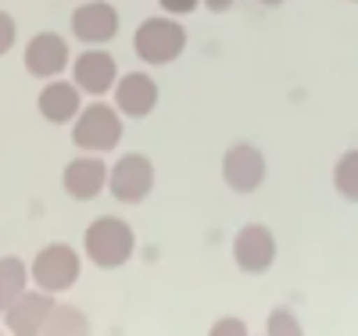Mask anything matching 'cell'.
Masks as SVG:
<instances>
[{
	"mask_svg": "<svg viewBox=\"0 0 358 336\" xmlns=\"http://www.w3.org/2000/svg\"><path fill=\"white\" fill-rule=\"evenodd\" d=\"M83 247H86V258L97 268H122V265H129V258L136 251V236H133L129 222L115 219V215H101L86 226Z\"/></svg>",
	"mask_w": 358,
	"mask_h": 336,
	"instance_id": "1",
	"label": "cell"
},
{
	"mask_svg": "<svg viewBox=\"0 0 358 336\" xmlns=\"http://www.w3.org/2000/svg\"><path fill=\"white\" fill-rule=\"evenodd\" d=\"M72 140H76L79 150H90V154L115 150L122 143V111L104 104V101L86 104L72 122Z\"/></svg>",
	"mask_w": 358,
	"mask_h": 336,
	"instance_id": "2",
	"label": "cell"
},
{
	"mask_svg": "<svg viewBox=\"0 0 358 336\" xmlns=\"http://www.w3.org/2000/svg\"><path fill=\"white\" fill-rule=\"evenodd\" d=\"M133 47H136V57L143 61V65H172V61L187 50V29L172 15L147 18L136 29Z\"/></svg>",
	"mask_w": 358,
	"mask_h": 336,
	"instance_id": "3",
	"label": "cell"
},
{
	"mask_svg": "<svg viewBox=\"0 0 358 336\" xmlns=\"http://www.w3.org/2000/svg\"><path fill=\"white\" fill-rule=\"evenodd\" d=\"M79 254L69 243H50L36 254V261L29 265V279L47 293H65L76 279H79Z\"/></svg>",
	"mask_w": 358,
	"mask_h": 336,
	"instance_id": "4",
	"label": "cell"
},
{
	"mask_svg": "<svg viewBox=\"0 0 358 336\" xmlns=\"http://www.w3.org/2000/svg\"><path fill=\"white\" fill-rule=\"evenodd\" d=\"M108 190L118 204H140L155 190V165L143 154H122L108 168Z\"/></svg>",
	"mask_w": 358,
	"mask_h": 336,
	"instance_id": "5",
	"label": "cell"
},
{
	"mask_svg": "<svg viewBox=\"0 0 358 336\" xmlns=\"http://www.w3.org/2000/svg\"><path fill=\"white\" fill-rule=\"evenodd\" d=\"M233 261L241 265V272H248V276H265L268 268H273L276 261V236L268 226H244L241 233H236L233 240Z\"/></svg>",
	"mask_w": 358,
	"mask_h": 336,
	"instance_id": "6",
	"label": "cell"
},
{
	"mask_svg": "<svg viewBox=\"0 0 358 336\" xmlns=\"http://www.w3.org/2000/svg\"><path fill=\"white\" fill-rule=\"evenodd\" d=\"M222 179L233 193H255L265 182V158L251 143H233L222 158Z\"/></svg>",
	"mask_w": 358,
	"mask_h": 336,
	"instance_id": "7",
	"label": "cell"
},
{
	"mask_svg": "<svg viewBox=\"0 0 358 336\" xmlns=\"http://www.w3.org/2000/svg\"><path fill=\"white\" fill-rule=\"evenodd\" d=\"M54 312V293L47 290H22L4 312V329L8 333H18V336H29V333H43L47 329V319Z\"/></svg>",
	"mask_w": 358,
	"mask_h": 336,
	"instance_id": "8",
	"label": "cell"
},
{
	"mask_svg": "<svg viewBox=\"0 0 358 336\" xmlns=\"http://www.w3.org/2000/svg\"><path fill=\"white\" fill-rule=\"evenodd\" d=\"M72 33L86 47H101V43L115 40V33H118V11L111 4H104V0H86L72 15Z\"/></svg>",
	"mask_w": 358,
	"mask_h": 336,
	"instance_id": "9",
	"label": "cell"
},
{
	"mask_svg": "<svg viewBox=\"0 0 358 336\" xmlns=\"http://www.w3.org/2000/svg\"><path fill=\"white\" fill-rule=\"evenodd\" d=\"M72 82L90 97H104L108 89H115L118 82V68H115V57L108 50H83L72 65Z\"/></svg>",
	"mask_w": 358,
	"mask_h": 336,
	"instance_id": "10",
	"label": "cell"
},
{
	"mask_svg": "<svg viewBox=\"0 0 358 336\" xmlns=\"http://www.w3.org/2000/svg\"><path fill=\"white\" fill-rule=\"evenodd\" d=\"M69 65V43L57 33H40L25 47V72L36 79H57Z\"/></svg>",
	"mask_w": 358,
	"mask_h": 336,
	"instance_id": "11",
	"label": "cell"
},
{
	"mask_svg": "<svg viewBox=\"0 0 358 336\" xmlns=\"http://www.w3.org/2000/svg\"><path fill=\"white\" fill-rule=\"evenodd\" d=\"M115 108L126 118H143L158 108V82L147 72H126L115 82Z\"/></svg>",
	"mask_w": 358,
	"mask_h": 336,
	"instance_id": "12",
	"label": "cell"
},
{
	"mask_svg": "<svg viewBox=\"0 0 358 336\" xmlns=\"http://www.w3.org/2000/svg\"><path fill=\"white\" fill-rule=\"evenodd\" d=\"M62 187L69 197L76 200H94L104 187H108V165L97 158V154H86V158H76L65 165L62 172Z\"/></svg>",
	"mask_w": 358,
	"mask_h": 336,
	"instance_id": "13",
	"label": "cell"
},
{
	"mask_svg": "<svg viewBox=\"0 0 358 336\" xmlns=\"http://www.w3.org/2000/svg\"><path fill=\"white\" fill-rule=\"evenodd\" d=\"M40 115L54 126H65V122H76V115L83 111V89L76 82H65V79H50L43 86V94L36 101Z\"/></svg>",
	"mask_w": 358,
	"mask_h": 336,
	"instance_id": "14",
	"label": "cell"
},
{
	"mask_svg": "<svg viewBox=\"0 0 358 336\" xmlns=\"http://www.w3.org/2000/svg\"><path fill=\"white\" fill-rule=\"evenodd\" d=\"M25 283H29V265L15 254L0 258V315H4L8 304L25 290Z\"/></svg>",
	"mask_w": 358,
	"mask_h": 336,
	"instance_id": "15",
	"label": "cell"
},
{
	"mask_svg": "<svg viewBox=\"0 0 358 336\" xmlns=\"http://www.w3.org/2000/svg\"><path fill=\"white\" fill-rule=\"evenodd\" d=\"M334 187L344 200L358 204V150H348V154L337 161L334 168Z\"/></svg>",
	"mask_w": 358,
	"mask_h": 336,
	"instance_id": "16",
	"label": "cell"
},
{
	"mask_svg": "<svg viewBox=\"0 0 358 336\" xmlns=\"http://www.w3.org/2000/svg\"><path fill=\"white\" fill-rule=\"evenodd\" d=\"M86 315L79 308H62V304H54V312L47 319V329L43 333H54V336H72V333H86Z\"/></svg>",
	"mask_w": 358,
	"mask_h": 336,
	"instance_id": "17",
	"label": "cell"
},
{
	"mask_svg": "<svg viewBox=\"0 0 358 336\" xmlns=\"http://www.w3.org/2000/svg\"><path fill=\"white\" fill-rule=\"evenodd\" d=\"M265 333L268 336H297V333H301V322H297L294 312L276 308L273 315H268V322H265Z\"/></svg>",
	"mask_w": 358,
	"mask_h": 336,
	"instance_id": "18",
	"label": "cell"
},
{
	"mask_svg": "<svg viewBox=\"0 0 358 336\" xmlns=\"http://www.w3.org/2000/svg\"><path fill=\"white\" fill-rule=\"evenodd\" d=\"M15 36H18V29H15V18L8 11H0V57H4L11 47H15Z\"/></svg>",
	"mask_w": 358,
	"mask_h": 336,
	"instance_id": "19",
	"label": "cell"
},
{
	"mask_svg": "<svg viewBox=\"0 0 358 336\" xmlns=\"http://www.w3.org/2000/svg\"><path fill=\"white\" fill-rule=\"evenodd\" d=\"M244 333H248V326L241 319H219L212 326V336H244Z\"/></svg>",
	"mask_w": 358,
	"mask_h": 336,
	"instance_id": "20",
	"label": "cell"
},
{
	"mask_svg": "<svg viewBox=\"0 0 358 336\" xmlns=\"http://www.w3.org/2000/svg\"><path fill=\"white\" fill-rule=\"evenodd\" d=\"M158 4L165 8V15H190V11H197L201 8V0H158Z\"/></svg>",
	"mask_w": 358,
	"mask_h": 336,
	"instance_id": "21",
	"label": "cell"
},
{
	"mask_svg": "<svg viewBox=\"0 0 358 336\" xmlns=\"http://www.w3.org/2000/svg\"><path fill=\"white\" fill-rule=\"evenodd\" d=\"M204 4L212 8V11H219V15H222V11H229V8L236 4V0H204Z\"/></svg>",
	"mask_w": 358,
	"mask_h": 336,
	"instance_id": "22",
	"label": "cell"
},
{
	"mask_svg": "<svg viewBox=\"0 0 358 336\" xmlns=\"http://www.w3.org/2000/svg\"><path fill=\"white\" fill-rule=\"evenodd\" d=\"M258 4H262V8H280L283 0H258Z\"/></svg>",
	"mask_w": 358,
	"mask_h": 336,
	"instance_id": "23",
	"label": "cell"
},
{
	"mask_svg": "<svg viewBox=\"0 0 358 336\" xmlns=\"http://www.w3.org/2000/svg\"><path fill=\"white\" fill-rule=\"evenodd\" d=\"M351 4H358V0H351Z\"/></svg>",
	"mask_w": 358,
	"mask_h": 336,
	"instance_id": "24",
	"label": "cell"
}]
</instances>
